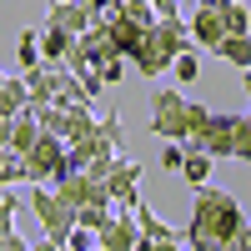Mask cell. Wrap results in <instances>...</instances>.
<instances>
[{"label": "cell", "mask_w": 251, "mask_h": 251, "mask_svg": "<svg viewBox=\"0 0 251 251\" xmlns=\"http://www.w3.org/2000/svg\"><path fill=\"white\" fill-rule=\"evenodd\" d=\"M0 80H5V75H0Z\"/></svg>", "instance_id": "obj_28"}, {"label": "cell", "mask_w": 251, "mask_h": 251, "mask_svg": "<svg viewBox=\"0 0 251 251\" xmlns=\"http://www.w3.org/2000/svg\"><path fill=\"white\" fill-rule=\"evenodd\" d=\"M15 60H20V71L40 66V46H35V30H20V40H15Z\"/></svg>", "instance_id": "obj_19"}, {"label": "cell", "mask_w": 251, "mask_h": 251, "mask_svg": "<svg viewBox=\"0 0 251 251\" xmlns=\"http://www.w3.org/2000/svg\"><path fill=\"white\" fill-rule=\"evenodd\" d=\"M126 5H141V0H126Z\"/></svg>", "instance_id": "obj_27"}, {"label": "cell", "mask_w": 251, "mask_h": 251, "mask_svg": "<svg viewBox=\"0 0 251 251\" xmlns=\"http://www.w3.org/2000/svg\"><path fill=\"white\" fill-rule=\"evenodd\" d=\"M106 181V196H111V206H121V211H131V206L141 201V191H136V181H141V161H111V171L100 176Z\"/></svg>", "instance_id": "obj_6"}, {"label": "cell", "mask_w": 251, "mask_h": 251, "mask_svg": "<svg viewBox=\"0 0 251 251\" xmlns=\"http://www.w3.org/2000/svg\"><path fill=\"white\" fill-rule=\"evenodd\" d=\"M206 111H211V106L186 100L181 91H156V96H151V136H161V141H186L191 131H201Z\"/></svg>", "instance_id": "obj_3"}, {"label": "cell", "mask_w": 251, "mask_h": 251, "mask_svg": "<svg viewBox=\"0 0 251 251\" xmlns=\"http://www.w3.org/2000/svg\"><path fill=\"white\" fill-rule=\"evenodd\" d=\"M231 246H241V251H251V221H241V226H236V236H231Z\"/></svg>", "instance_id": "obj_23"}, {"label": "cell", "mask_w": 251, "mask_h": 251, "mask_svg": "<svg viewBox=\"0 0 251 251\" xmlns=\"http://www.w3.org/2000/svg\"><path fill=\"white\" fill-rule=\"evenodd\" d=\"M191 191H196V201H191V226H186V246H201V251H221V246H231L236 226L246 221L241 201H236L231 191H221V186H211V181L191 186Z\"/></svg>", "instance_id": "obj_1"}, {"label": "cell", "mask_w": 251, "mask_h": 251, "mask_svg": "<svg viewBox=\"0 0 251 251\" xmlns=\"http://www.w3.org/2000/svg\"><path fill=\"white\" fill-rule=\"evenodd\" d=\"M25 106H30L25 75H10V80H0V116H15V111H25Z\"/></svg>", "instance_id": "obj_14"}, {"label": "cell", "mask_w": 251, "mask_h": 251, "mask_svg": "<svg viewBox=\"0 0 251 251\" xmlns=\"http://www.w3.org/2000/svg\"><path fill=\"white\" fill-rule=\"evenodd\" d=\"M30 211H35V221L46 226V251H60L66 246V231L75 226V206L55 191V186H46V181H30Z\"/></svg>", "instance_id": "obj_4"}, {"label": "cell", "mask_w": 251, "mask_h": 251, "mask_svg": "<svg viewBox=\"0 0 251 251\" xmlns=\"http://www.w3.org/2000/svg\"><path fill=\"white\" fill-rule=\"evenodd\" d=\"M40 136V126H35V111H15V116H0V146H10L15 156H25L30 151V141Z\"/></svg>", "instance_id": "obj_9"}, {"label": "cell", "mask_w": 251, "mask_h": 251, "mask_svg": "<svg viewBox=\"0 0 251 251\" xmlns=\"http://www.w3.org/2000/svg\"><path fill=\"white\" fill-rule=\"evenodd\" d=\"M96 246H100V251H136V246H141L136 216H131V211L106 216V221H100V231H96Z\"/></svg>", "instance_id": "obj_8"}, {"label": "cell", "mask_w": 251, "mask_h": 251, "mask_svg": "<svg viewBox=\"0 0 251 251\" xmlns=\"http://www.w3.org/2000/svg\"><path fill=\"white\" fill-rule=\"evenodd\" d=\"M211 55L226 60V66H236V71H246L251 66V35H221L211 46Z\"/></svg>", "instance_id": "obj_12"}, {"label": "cell", "mask_w": 251, "mask_h": 251, "mask_svg": "<svg viewBox=\"0 0 251 251\" xmlns=\"http://www.w3.org/2000/svg\"><path fill=\"white\" fill-rule=\"evenodd\" d=\"M25 181V156H15L10 146H0V186H20Z\"/></svg>", "instance_id": "obj_16"}, {"label": "cell", "mask_w": 251, "mask_h": 251, "mask_svg": "<svg viewBox=\"0 0 251 251\" xmlns=\"http://www.w3.org/2000/svg\"><path fill=\"white\" fill-rule=\"evenodd\" d=\"M231 161H251V116H236L231 126Z\"/></svg>", "instance_id": "obj_17"}, {"label": "cell", "mask_w": 251, "mask_h": 251, "mask_svg": "<svg viewBox=\"0 0 251 251\" xmlns=\"http://www.w3.org/2000/svg\"><path fill=\"white\" fill-rule=\"evenodd\" d=\"M181 181H191V186H201V181H211V156L206 151H186L181 156V171H176Z\"/></svg>", "instance_id": "obj_15"}, {"label": "cell", "mask_w": 251, "mask_h": 251, "mask_svg": "<svg viewBox=\"0 0 251 251\" xmlns=\"http://www.w3.org/2000/svg\"><path fill=\"white\" fill-rule=\"evenodd\" d=\"M96 20V10L86 5V0H55V5L46 10V25H55V30H71V35H80Z\"/></svg>", "instance_id": "obj_10"}, {"label": "cell", "mask_w": 251, "mask_h": 251, "mask_svg": "<svg viewBox=\"0 0 251 251\" xmlns=\"http://www.w3.org/2000/svg\"><path fill=\"white\" fill-rule=\"evenodd\" d=\"M131 216H136V226H141V246L136 251H151V246H186V231H176V226H166L146 201H136L131 206Z\"/></svg>", "instance_id": "obj_7"}, {"label": "cell", "mask_w": 251, "mask_h": 251, "mask_svg": "<svg viewBox=\"0 0 251 251\" xmlns=\"http://www.w3.org/2000/svg\"><path fill=\"white\" fill-rule=\"evenodd\" d=\"M15 211H20V206H15L10 196L0 201V246H5V251H25V241H20V236L10 231V216H15Z\"/></svg>", "instance_id": "obj_18"}, {"label": "cell", "mask_w": 251, "mask_h": 251, "mask_svg": "<svg viewBox=\"0 0 251 251\" xmlns=\"http://www.w3.org/2000/svg\"><path fill=\"white\" fill-rule=\"evenodd\" d=\"M241 75H246V80H241V86H246V96H251V66H246V71H241Z\"/></svg>", "instance_id": "obj_26"}, {"label": "cell", "mask_w": 251, "mask_h": 251, "mask_svg": "<svg viewBox=\"0 0 251 251\" xmlns=\"http://www.w3.org/2000/svg\"><path fill=\"white\" fill-rule=\"evenodd\" d=\"M35 46H40V60H50V66H60V60L71 55V46H75V35H71V30H55V25H40V35H35Z\"/></svg>", "instance_id": "obj_11"}, {"label": "cell", "mask_w": 251, "mask_h": 251, "mask_svg": "<svg viewBox=\"0 0 251 251\" xmlns=\"http://www.w3.org/2000/svg\"><path fill=\"white\" fill-rule=\"evenodd\" d=\"M86 5H91V10H96V15H100V10H106V5H111V0H86Z\"/></svg>", "instance_id": "obj_25"}, {"label": "cell", "mask_w": 251, "mask_h": 251, "mask_svg": "<svg viewBox=\"0 0 251 251\" xmlns=\"http://www.w3.org/2000/svg\"><path fill=\"white\" fill-rule=\"evenodd\" d=\"M181 50H191V30H186V20H181V15H156L151 30L141 35V46L131 50V66L151 80V75H161V71H171V60H176Z\"/></svg>", "instance_id": "obj_2"}, {"label": "cell", "mask_w": 251, "mask_h": 251, "mask_svg": "<svg viewBox=\"0 0 251 251\" xmlns=\"http://www.w3.org/2000/svg\"><path fill=\"white\" fill-rule=\"evenodd\" d=\"M216 15H221V25L226 35H251V10H246V0H211Z\"/></svg>", "instance_id": "obj_13"}, {"label": "cell", "mask_w": 251, "mask_h": 251, "mask_svg": "<svg viewBox=\"0 0 251 251\" xmlns=\"http://www.w3.org/2000/svg\"><path fill=\"white\" fill-rule=\"evenodd\" d=\"M106 216H111V206H75V226H86V231H100Z\"/></svg>", "instance_id": "obj_21"}, {"label": "cell", "mask_w": 251, "mask_h": 251, "mask_svg": "<svg viewBox=\"0 0 251 251\" xmlns=\"http://www.w3.org/2000/svg\"><path fill=\"white\" fill-rule=\"evenodd\" d=\"M181 141H166V151H161V171H181Z\"/></svg>", "instance_id": "obj_22"}, {"label": "cell", "mask_w": 251, "mask_h": 251, "mask_svg": "<svg viewBox=\"0 0 251 251\" xmlns=\"http://www.w3.org/2000/svg\"><path fill=\"white\" fill-rule=\"evenodd\" d=\"M171 71H176V80H181V86H191V80L201 75V60H196V50H181V55L171 60Z\"/></svg>", "instance_id": "obj_20"}, {"label": "cell", "mask_w": 251, "mask_h": 251, "mask_svg": "<svg viewBox=\"0 0 251 251\" xmlns=\"http://www.w3.org/2000/svg\"><path fill=\"white\" fill-rule=\"evenodd\" d=\"M60 161H66V141L50 136V131H40L30 141V151H25V181H55L60 176Z\"/></svg>", "instance_id": "obj_5"}, {"label": "cell", "mask_w": 251, "mask_h": 251, "mask_svg": "<svg viewBox=\"0 0 251 251\" xmlns=\"http://www.w3.org/2000/svg\"><path fill=\"white\" fill-rule=\"evenodd\" d=\"M156 15H181V0H151Z\"/></svg>", "instance_id": "obj_24"}]
</instances>
